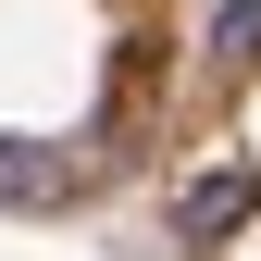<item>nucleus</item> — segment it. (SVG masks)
<instances>
[{
	"label": "nucleus",
	"instance_id": "f257e3e1",
	"mask_svg": "<svg viewBox=\"0 0 261 261\" xmlns=\"http://www.w3.org/2000/svg\"><path fill=\"white\" fill-rule=\"evenodd\" d=\"M50 199H75V162L38 137H0V212H50Z\"/></svg>",
	"mask_w": 261,
	"mask_h": 261
},
{
	"label": "nucleus",
	"instance_id": "f03ea898",
	"mask_svg": "<svg viewBox=\"0 0 261 261\" xmlns=\"http://www.w3.org/2000/svg\"><path fill=\"white\" fill-rule=\"evenodd\" d=\"M237 212H249V174H237V162H212V174H199V187H187V199H174V237L199 249V237H224V224H237Z\"/></svg>",
	"mask_w": 261,
	"mask_h": 261
},
{
	"label": "nucleus",
	"instance_id": "7ed1b4c3",
	"mask_svg": "<svg viewBox=\"0 0 261 261\" xmlns=\"http://www.w3.org/2000/svg\"><path fill=\"white\" fill-rule=\"evenodd\" d=\"M212 50L224 62H261V0H224V13H212Z\"/></svg>",
	"mask_w": 261,
	"mask_h": 261
}]
</instances>
